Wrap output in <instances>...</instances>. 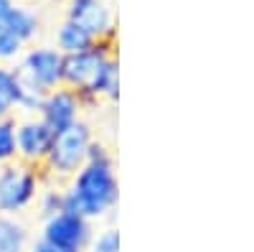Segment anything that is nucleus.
<instances>
[{
	"instance_id": "nucleus-6",
	"label": "nucleus",
	"mask_w": 254,
	"mask_h": 252,
	"mask_svg": "<svg viewBox=\"0 0 254 252\" xmlns=\"http://www.w3.org/2000/svg\"><path fill=\"white\" fill-rule=\"evenodd\" d=\"M66 20L81 26L94 41H115L117 36L112 0H66Z\"/></svg>"
},
{
	"instance_id": "nucleus-11",
	"label": "nucleus",
	"mask_w": 254,
	"mask_h": 252,
	"mask_svg": "<svg viewBox=\"0 0 254 252\" xmlns=\"http://www.w3.org/2000/svg\"><path fill=\"white\" fill-rule=\"evenodd\" d=\"M3 23L20 44H26V46L31 44V41H36L38 33H41V15L26 3H13V8L5 15Z\"/></svg>"
},
{
	"instance_id": "nucleus-21",
	"label": "nucleus",
	"mask_w": 254,
	"mask_h": 252,
	"mask_svg": "<svg viewBox=\"0 0 254 252\" xmlns=\"http://www.w3.org/2000/svg\"><path fill=\"white\" fill-rule=\"evenodd\" d=\"M13 3H28V0H13Z\"/></svg>"
},
{
	"instance_id": "nucleus-17",
	"label": "nucleus",
	"mask_w": 254,
	"mask_h": 252,
	"mask_svg": "<svg viewBox=\"0 0 254 252\" xmlns=\"http://www.w3.org/2000/svg\"><path fill=\"white\" fill-rule=\"evenodd\" d=\"M122 240H120V229L117 227H104L97 235H92L87 252H120Z\"/></svg>"
},
{
	"instance_id": "nucleus-9",
	"label": "nucleus",
	"mask_w": 254,
	"mask_h": 252,
	"mask_svg": "<svg viewBox=\"0 0 254 252\" xmlns=\"http://www.w3.org/2000/svg\"><path fill=\"white\" fill-rule=\"evenodd\" d=\"M84 107H87V104H84V99L74 89L56 87V89H51V92L44 94V99H41L36 115L44 120L49 128L54 130V135H56L61 130L71 128L74 122H79L81 115H84Z\"/></svg>"
},
{
	"instance_id": "nucleus-18",
	"label": "nucleus",
	"mask_w": 254,
	"mask_h": 252,
	"mask_svg": "<svg viewBox=\"0 0 254 252\" xmlns=\"http://www.w3.org/2000/svg\"><path fill=\"white\" fill-rule=\"evenodd\" d=\"M28 252H66V250H61V247H56V245H51V242H46V240H31V247H28Z\"/></svg>"
},
{
	"instance_id": "nucleus-14",
	"label": "nucleus",
	"mask_w": 254,
	"mask_h": 252,
	"mask_svg": "<svg viewBox=\"0 0 254 252\" xmlns=\"http://www.w3.org/2000/svg\"><path fill=\"white\" fill-rule=\"evenodd\" d=\"M36 206H38L41 219H49L64 212V186H44L36 199Z\"/></svg>"
},
{
	"instance_id": "nucleus-3",
	"label": "nucleus",
	"mask_w": 254,
	"mask_h": 252,
	"mask_svg": "<svg viewBox=\"0 0 254 252\" xmlns=\"http://www.w3.org/2000/svg\"><path fill=\"white\" fill-rule=\"evenodd\" d=\"M41 188H44V173L41 168L28 163L13 161L0 168V214L20 217L36 204Z\"/></svg>"
},
{
	"instance_id": "nucleus-13",
	"label": "nucleus",
	"mask_w": 254,
	"mask_h": 252,
	"mask_svg": "<svg viewBox=\"0 0 254 252\" xmlns=\"http://www.w3.org/2000/svg\"><path fill=\"white\" fill-rule=\"evenodd\" d=\"M31 232L18 217L0 214V252H28Z\"/></svg>"
},
{
	"instance_id": "nucleus-7",
	"label": "nucleus",
	"mask_w": 254,
	"mask_h": 252,
	"mask_svg": "<svg viewBox=\"0 0 254 252\" xmlns=\"http://www.w3.org/2000/svg\"><path fill=\"white\" fill-rule=\"evenodd\" d=\"M94 235L92 222L81 214L59 212L41 224V240H46L66 252H87V245Z\"/></svg>"
},
{
	"instance_id": "nucleus-19",
	"label": "nucleus",
	"mask_w": 254,
	"mask_h": 252,
	"mask_svg": "<svg viewBox=\"0 0 254 252\" xmlns=\"http://www.w3.org/2000/svg\"><path fill=\"white\" fill-rule=\"evenodd\" d=\"M5 117H13V107L3 97H0V120H5Z\"/></svg>"
},
{
	"instance_id": "nucleus-1",
	"label": "nucleus",
	"mask_w": 254,
	"mask_h": 252,
	"mask_svg": "<svg viewBox=\"0 0 254 252\" xmlns=\"http://www.w3.org/2000/svg\"><path fill=\"white\" fill-rule=\"evenodd\" d=\"M120 204V178L112 153L94 140L89 158L64 186V212L89 222L110 217Z\"/></svg>"
},
{
	"instance_id": "nucleus-20",
	"label": "nucleus",
	"mask_w": 254,
	"mask_h": 252,
	"mask_svg": "<svg viewBox=\"0 0 254 252\" xmlns=\"http://www.w3.org/2000/svg\"><path fill=\"white\" fill-rule=\"evenodd\" d=\"M10 8H13V0H0V23L5 20V15L10 13Z\"/></svg>"
},
{
	"instance_id": "nucleus-12",
	"label": "nucleus",
	"mask_w": 254,
	"mask_h": 252,
	"mask_svg": "<svg viewBox=\"0 0 254 252\" xmlns=\"http://www.w3.org/2000/svg\"><path fill=\"white\" fill-rule=\"evenodd\" d=\"M97 41L84 31L81 26L71 23V20L64 18V23L56 28L54 33V49L64 56H71V54H79V51H87L89 46H94Z\"/></svg>"
},
{
	"instance_id": "nucleus-5",
	"label": "nucleus",
	"mask_w": 254,
	"mask_h": 252,
	"mask_svg": "<svg viewBox=\"0 0 254 252\" xmlns=\"http://www.w3.org/2000/svg\"><path fill=\"white\" fill-rule=\"evenodd\" d=\"M20 79L31 89L46 94L56 87H64V54L54 46H31L15 64Z\"/></svg>"
},
{
	"instance_id": "nucleus-15",
	"label": "nucleus",
	"mask_w": 254,
	"mask_h": 252,
	"mask_svg": "<svg viewBox=\"0 0 254 252\" xmlns=\"http://www.w3.org/2000/svg\"><path fill=\"white\" fill-rule=\"evenodd\" d=\"M15 117H5L0 120V168L18 161V151H15Z\"/></svg>"
},
{
	"instance_id": "nucleus-2",
	"label": "nucleus",
	"mask_w": 254,
	"mask_h": 252,
	"mask_svg": "<svg viewBox=\"0 0 254 252\" xmlns=\"http://www.w3.org/2000/svg\"><path fill=\"white\" fill-rule=\"evenodd\" d=\"M94 145V130L87 120L74 122L71 128L54 135L51 151L41 166V173L51 181H69L79 168L87 163Z\"/></svg>"
},
{
	"instance_id": "nucleus-10",
	"label": "nucleus",
	"mask_w": 254,
	"mask_h": 252,
	"mask_svg": "<svg viewBox=\"0 0 254 252\" xmlns=\"http://www.w3.org/2000/svg\"><path fill=\"white\" fill-rule=\"evenodd\" d=\"M0 97H3L13 112H26V115H36L38 112V104L44 99V94L31 89L28 84L20 79L18 69L10 64H0Z\"/></svg>"
},
{
	"instance_id": "nucleus-8",
	"label": "nucleus",
	"mask_w": 254,
	"mask_h": 252,
	"mask_svg": "<svg viewBox=\"0 0 254 252\" xmlns=\"http://www.w3.org/2000/svg\"><path fill=\"white\" fill-rule=\"evenodd\" d=\"M51 143H54V130L38 115H28L23 120H18V125H15V151H18L20 163L41 168L46 156H49V151H51Z\"/></svg>"
},
{
	"instance_id": "nucleus-16",
	"label": "nucleus",
	"mask_w": 254,
	"mask_h": 252,
	"mask_svg": "<svg viewBox=\"0 0 254 252\" xmlns=\"http://www.w3.org/2000/svg\"><path fill=\"white\" fill-rule=\"evenodd\" d=\"M23 51H26V44H20V41L5 28V23H0V64L15 67L18 59L23 56Z\"/></svg>"
},
{
	"instance_id": "nucleus-22",
	"label": "nucleus",
	"mask_w": 254,
	"mask_h": 252,
	"mask_svg": "<svg viewBox=\"0 0 254 252\" xmlns=\"http://www.w3.org/2000/svg\"><path fill=\"white\" fill-rule=\"evenodd\" d=\"M49 3H54V0H49Z\"/></svg>"
},
{
	"instance_id": "nucleus-4",
	"label": "nucleus",
	"mask_w": 254,
	"mask_h": 252,
	"mask_svg": "<svg viewBox=\"0 0 254 252\" xmlns=\"http://www.w3.org/2000/svg\"><path fill=\"white\" fill-rule=\"evenodd\" d=\"M112 56H117L115 41H97L87 51L64 56V87L74 89L84 99V104H89V92Z\"/></svg>"
}]
</instances>
